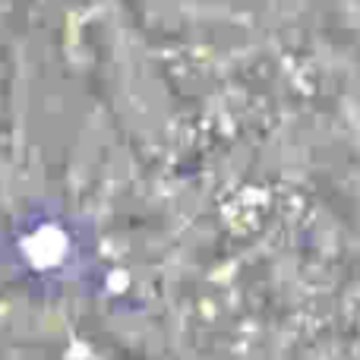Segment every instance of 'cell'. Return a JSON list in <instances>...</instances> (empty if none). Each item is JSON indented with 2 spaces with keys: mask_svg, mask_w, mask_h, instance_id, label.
Here are the masks:
<instances>
[{
  "mask_svg": "<svg viewBox=\"0 0 360 360\" xmlns=\"http://www.w3.org/2000/svg\"><path fill=\"white\" fill-rule=\"evenodd\" d=\"M13 0H0V165L10 155V16Z\"/></svg>",
  "mask_w": 360,
  "mask_h": 360,
  "instance_id": "obj_1",
  "label": "cell"
}]
</instances>
